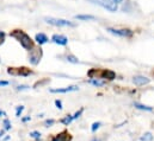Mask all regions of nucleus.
I'll return each mask as SVG.
<instances>
[{
  "label": "nucleus",
  "mask_w": 154,
  "mask_h": 141,
  "mask_svg": "<svg viewBox=\"0 0 154 141\" xmlns=\"http://www.w3.org/2000/svg\"><path fill=\"white\" fill-rule=\"evenodd\" d=\"M11 36L14 37L25 50H32L34 49V40L30 38V36L26 35L24 31H22V30H14V31L11 32Z\"/></svg>",
  "instance_id": "f257e3e1"
},
{
  "label": "nucleus",
  "mask_w": 154,
  "mask_h": 141,
  "mask_svg": "<svg viewBox=\"0 0 154 141\" xmlns=\"http://www.w3.org/2000/svg\"><path fill=\"white\" fill-rule=\"evenodd\" d=\"M48 24L50 25H54V26H72L74 27L75 24L72 23V22H68L66 19H57V18H45L44 19Z\"/></svg>",
  "instance_id": "f03ea898"
},
{
  "label": "nucleus",
  "mask_w": 154,
  "mask_h": 141,
  "mask_svg": "<svg viewBox=\"0 0 154 141\" xmlns=\"http://www.w3.org/2000/svg\"><path fill=\"white\" fill-rule=\"evenodd\" d=\"M97 2L99 5H102L104 8L111 11V12H116L118 8V2L117 0H97Z\"/></svg>",
  "instance_id": "7ed1b4c3"
},
{
  "label": "nucleus",
  "mask_w": 154,
  "mask_h": 141,
  "mask_svg": "<svg viewBox=\"0 0 154 141\" xmlns=\"http://www.w3.org/2000/svg\"><path fill=\"white\" fill-rule=\"evenodd\" d=\"M7 72L10 75H18V76H29L32 73V71L25 67H22V68H8Z\"/></svg>",
  "instance_id": "20e7f679"
},
{
  "label": "nucleus",
  "mask_w": 154,
  "mask_h": 141,
  "mask_svg": "<svg viewBox=\"0 0 154 141\" xmlns=\"http://www.w3.org/2000/svg\"><path fill=\"white\" fill-rule=\"evenodd\" d=\"M108 31L112 35L119 36V37H131L133 36V31L129 30V29H112V27H109Z\"/></svg>",
  "instance_id": "39448f33"
},
{
  "label": "nucleus",
  "mask_w": 154,
  "mask_h": 141,
  "mask_svg": "<svg viewBox=\"0 0 154 141\" xmlns=\"http://www.w3.org/2000/svg\"><path fill=\"white\" fill-rule=\"evenodd\" d=\"M79 90V87L78 85H71V87H67V88H62V89H50V93H54V94H66V93H69V91H77Z\"/></svg>",
  "instance_id": "423d86ee"
},
{
  "label": "nucleus",
  "mask_w": 154,
  "mask_h": 141,
  "mask_svg": "<svg viewBox=\"0 0 154 141\" xmlns=\"http://www.w3.org/2000/svg\"><path fill=\"white\" fill-rule=\"evenodd\" d=\"M72 140V137H71V134L68 133V132H61V133H59L57 135H55L51 141H71Z\"/></svg>",
  "instance_id": "0eeeda50"
},
{
  "label": "nucleus",
  "mask_w": 154,
  "mask_h": 141,
  "mask_svg": "<svg viewBox=\"0 0 154 141\" xmlns=\"http://www.w3.org/2000/svg\"><path fill=\"white\" fill-rule=\"evenodd\" d=\"M149 81H151V79L147 78V77H145V76H135V77L133 78V83H134L135 85H139V87L145 85V84H148Z\"/></svg>",
  "instance_id": "6e6552de"
},
{
  "label": "nucleus",
  "mask_w": 154,
  "mask_h": 141,
  "mask_svg": "<svg viewBox=\"0 0 154 141\" xmlns=\"http://www.w3.org/2000/svg\"><path fill=\"white\" fill-rule=\"evenodd\" d=\"M51 39L54 43H56L59 45H67V43H68V38L61 35H54Z\"/></svg>",
  "instance_id": "1a4fd4ad"
},
{
  "label": "nucleus",
  "mask_w": 154,
  "mask_h": 141,
  "mask_svg": "<svg viewBox=\"0 0 154 141\" xmlns=\"http://www.w3.org/2000/svg\"><path fill=\"white\" fill-rule=\"evenodd\" d=\"M41 56H42V51H41V49H38L36 51V53H31L30 55V63L34 64V65H37L39 63V61H41Z\"/></svg>",
  "instance_id": "9d476101"
},
{
  "label": "nucleus",
  "mask_w": 154,
  "mask_h": 141,
  "mask_svg": "<svg viewBox=\"0 0 154 141\" xmlns=\"http://www.w3.org/2000/svg\"><path fill=\"white\" fill-rule=\"evenodd\" d=\"M100 76H102V78H105L109 81H112L116 78V73L112 70H103L100 72Z\"/></svg>",
  "instance_id": "9b49d317"
},
{
  "label": "nucleus",
  "mask_w": 154,
  "mask_h": 141,
  "mask_svg": "<svg viewBox=\"0 0 154 141\" xmlns=\"http://www.w3.org/2000/svg\"><path fill=\"white\" fill-rule=\"evenodd\" d=\"M35 39H36V42L38 44H45L48 42V37L44 35V33H37Z\"/></svg>",
  "instance_id": "f8f14e48"
},
{
  "label": "nucleus",
  "mask_w": 154,
  "mask_h": 141,
  "mask_svg": "<svg viewBox=\"0 0 154 141\" xmlns=\"http://www.w3.org/2000/svg\"><path fill=\"white\" fill-rule=\"evenodd\" d=\"M75 19H79V20H93L94 17L90 16V14H78V16H75Z\"/></svg>",
  "instance_id": "ddd939ff"
},
{
  "label": "nucleus",
  "mask_w": 154,
  "mask_h": 141,
  "mask_svg": "<svg viewBox=\"0 0 154 141\" xmlns=\"http://www.w3.org/2000/svg\"><path fill=\"white\" fill-rule=\"evenodd\" d=\"M74 119H73V115H67V116H65L63 119H61V123H63L65 126H68V125H71V122L73 121Z\"/></svg>",
  "instance_id": "4468645a"
},
{
  "label": "nucleus",
  "mask_w": 154,
  "mask_h": 141,
  "mask_svg": "<svg viewBox=\"0 0 154 141\" xmlns=\"http://www.w3.org/2000/svg\"><path fill=\"white\" fill-rule=\"evenodd\" d=\"M134 107L137 108V109H141V110H147V111H152L153 108L148 106H145V105H141V103H134Z\"/></svg>",
  "instance_id": "2eb2a0df"
},
{
  "label": "nucleus",
  "mask_w": 154,
  "mask_h": 141,
  "mask_svg": "<svg viewBox=\"0 0 154 141\" xmlns=\"http://www.w3.org/2000/svg\"><path fill=\"white\" fill-rule=\"evenodd\" d=\"M90 84L96 85V87H102V85L105 84V81H99V79H94V78H92V79H90Z\"/></svg>",
  "instance_id": "dca6fc26"
},
{
  "label": "nucleus",
  "mask_w": 154,
  "mask_h": 141,
  "mask_svg": "<svg viewBox=\"0 0 154 141\" xmlns=\"http://www.w3.org/2000/svg\"><path fill=\"white\" fill-rule=\"evenodd\" d=\"M140 140L141 141H152L153 140V134L149 133V132H147V133H145V134L140 138Z\"/></svg>",
  "instance_id": "f3484780"
},
{
  "label": "nucleus",
  "mask_w": 154,
  "mask_h": 141,
  "mask_svg": "<svg viewBox=\"0 0 154 141\" xmlns=\"http://www.w3.org/2000/svg\"><path fill=\"white\" fill-rule=\"evenodd\" d=\"M29 135H30L32 139H35V140H39V139H41V133H39V132H37V131L31 132Z\"/></svg>",
  "instance_id": "a211bd4d"
},
{
  "label": "nucleus",
  "mask_w": 154,
  "mask_h": 141,
  "mask_svg": "<svg viewBox=\"0 0 154 141\" xmlns=\"http://www.w3.org/2000/svg\"><path fill=\"white\" fill-rule=\"evenodd\" d=\"M67 61H68V62H71V63H74V64L79 63V59H78L75 56H72V55L67 56Z\"/></svg>",
  "instance_id": "6ab92c4d"
},
{
  "label": "nucleus",
  "mask_w": 154,
  "mask_h": 141,
  "mask_svg": "<svg viewBox=\"0 0 154 141\" xmlns=\"http://www.w3.org/2000/svg\"><path fill=\"white\" fill-rule=\"evenodd\" d=\"M4 129H5V131L11 129V122H10L8 119H5V120H4Z\"/></svg>",
  "instance_id": "aec40b11"
},
{
  "label": "nucleus",
  "mask_w": 154,
  "mask_h": 141,
  "mask_svg": "<svg viewBox=\"0 0 154 141\" xmlns=\"http://www.w3.org/2000/svg\"><path fill=\"white\" fill-rule=\"evenodd\" d=\"M102 126V123L100 122H94L93 125H92V127H91V131L92 132H96L97 129H99V127Z\"/></svg>",
  "instance_id": "412c9836"
},
{
  "label": "nucleus",
  "mask_w": 154,
  "mask_h": 141,
  "mask_svg": "<svg viewBox=\"0 0 154 141\" xmlns=\"http://www.w3.org/2000/svg\"><path fill=\"white\" fill-rule=\"evenodd\" d=\"M54 123H55V121H54L53 119H49V120H45V122H44V126H45V127H51Z\"/></svg>",
  "instance_id": "4be33fe9"
},
{
  "label": "nucleus",
  "mask_w": 154,
  "mask_h": 141,
  "mask_svg": "<svg viewBox=\"0 0 154 141\" xmlns=\"http://www.w3.org/2000/svg\"><path fill=\"white\" fill-rule=\"evenodd\" d=\"M24 110V107L23 106H19L16 108V116H20V114H22V111Z\"/></svg>",
  "instance_id": "5701e85b"
},
{
  "label": "nucleus",
  "mask_w": 154,
  "mask_h": 141,
  "mask_svg": "<svg viewBox=\"0 0 154 141\" xmlns=\"http://www.w3.org/2000/svg\"><path fill=\"white\" fill-rule=\"evenodd\" d=\"M82 111H84V108H81V109H79V110H78L77 113H75V114L73 115V119L75 120V119H78V117H80V115L82 114Z\"/></svg>",
  "instance_id": "b1692460"
},
{
  "label": "nucleus",
  "mask_w": 154,
  "mask_h": 141,
  "mask_svg": "<svg viewBox=\"0 0 154 141\" xmlns=\"http://www.w3.org/2000/svg\"><path fill=\"white\" fill-rule=\"evenodd\" d=\"M4 42H5V33H4L2 31H0V45H1Z\"/></svg>",
  "instance_id": "393cba45"
},
{
  "label": "nucleus",
  "mask_w": 154,
  "mask_h": 141,
  "mask_svg": "<svg viewBox=\"0 0 154 141\" xmlns=\"http://www.w3.org/2000/svg\"><path fill=\"white\" fill-rule=\"evenodd\" d=\"M55 105H56V108H57V109H60V110L62 109V102H61V101L56 100V101H55Z\"/></svg>",
  "instance_id": "a878e982"
},
{
  "label": "nucleus",
  "mask_w": 154,
  "mask_h": 141,
  "mask_svg": "<svg viewBox=\"0 0 154 141\" xmlns=\"http://www.w3.org/2000/svg\"><path fill=\"white\" fill-rule=\"evenodd\" d=\"M26 89H29L28 85H18L17 87V90H26Z\"/></svg>",
  "instance_id": "bb28decb"
},
{
  "label": "nucleus",
  "mask_w": 154,
  "mask_h": 141,
  "mask_svg": "<svg viewBox=\"0 0 154 141\" xmlns=\"http://www.w3.org/2000/svg\"><path fill=\"white\" fill-rule=\"evenodd\" d=\"M5 85H8V82L7 81H0V87H5Z\"/></svg>",
  "instance_id": "cd10ccee"
},
{
  "label": "nucleus",
  "mask_w": 154,
  "mask_h": 141,
  "mask_svg": "<svg viewBox=\"0 0 154 141\" xmlns=\"http://www.w3.org/2000/svg\"><path fill=\"white\" fill-rule=\"evenodd\" d=\"M31 120V117L30 116H26V117H23V122H28V121H30Z\"/></svg>",
  "instance_id": "c85d7f7f"
},
{
  "label": "nucleus",
  "mask_w": 154,
  "mask_h": 141,
  "mask_svg": "<svg viewBox=\"0 0 154 141\" xmlns=\"http://www.w3.org/2000/svg\"><path fill=\"white\" fill-rule=\"evenodd\" d=\"M0 116H6V113L2 111V110H0Z\"/></svg>",
  "instance_id": "c756f323"
},
{
  "label": "nucleus",
  "mask_w": 154,
  "mask_h": 141,
  "mask_svg": "<svg viewBox=\"0 0 154 141\" xmlns=\"http://www.w3.org/2000/svg\"><path fill=\"white\" fill-rule=\"evenodd\" d=\"M4 133H5V129H2V131H0V138H2V135H4Z\"/></svg>",
  "instance_id": "7c9ffc66"
},
{
  "label": "nucleus",
  "mask_w": 154,
  "mask_h": 141,
  "mask_svg": "<svg viewBox=\"0 0 154 141\" xmlns=\"http://www.w3.org/2000/svg\"><path fill=\"white\" fill-rule=\"evenodd\" d=\"M92 141H100V140H98V139H93Z\"/></svg>",
  "instance_id": "2f4dec72"
},
{
  "label": "nucleus",
  "mask_w": 154,
  "mask_h": 141,
  "mask_svg": "<svg viewBox=\"0 0 154 141\" xmlns=\"http://www.w3.org/2000/svg\"><path fill=\"white\" fill-rule=\"evenodd\" d=\"M117 2H118V4H119V2H122V0H117Z\"/></svg>",
  "instance_id": "473e14b6"
}]
</instances>
